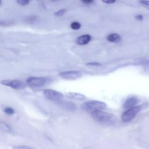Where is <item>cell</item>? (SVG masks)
<instances>
[{
	"label": "cell",
	"mask_w": 149,
	"mask_h": 149,
	"mask_svg": "<svg viewBox=\"0 0 149 149\" xmlns=\"http://www.w3.org/2000/svg\"><path fill=\"white\" fill-rule=\"evenodd\" d=\"M141 106L133 107L130 109H127L122 115V120L124 122H127L132 120L137 113L140 111Z\"/></svg>",
	"instance_id": "obj_3"
},
{
	"label": "cell",
	"mask_w": 149,
	"mask_h": 149,
	"mask_svg": "<svg viewBox=\"0 0 149 149\" xmlns=\"http://www.w3.org/2000/svg\"><path fill=\"white\" fill-rule=\"evenodd\" d=\"M44 96L48 100L54 101H58L63 97V95L55 90L47 89L44 91Z\"/></svg>",
	"instance_id": "obj_6"
},
{
	"label": "cell",
	"mask_w": 149,
	"mask_h": 149,
	"mask_svg": "<svg viewBox=\"0 0 149 149\" xmlns=\"http://www.w3.org/2000/svg\"><path fill=\"white\" fill-rule=\"evenodd\" d=\"M103 2L107 3H113L115 2V1H103Z\"/></svg>",
	"instance_id": "obj_21"
},
{
	"label": "cell",
	"mask_w": 149,
	"mask_h": 149,
	"mask_svg": "<svg viewBox=\"0 0 149 149\" xmlns=\"http://www.w3.org/2000/svg\"><path fill=\"white\" fill-rule=\"evenodd\" d=\"M59 105L68 110H71V111H73L74 109H76V106L74 104L72 103V102H69V101H59Z\"/></svg>",
	"instance_id": "obj_9"
},
{
	"label": "cell",
	"mask_w": 149,
	"mask_h": 149,
	"mask_svg": "<svg viewBox=\"0 0 149 149\" xmlns=\"http://www.w3.org/2000/svg\"><path fill=\"white\" fill-rule=\"evenodd\" d=\"M1 1H0V5H1Z\"/></svg>",
	"instance_id": "obj_23"
},
{
	"label": "cell",
	"mask_w": 149,
	"mask_h": 149,
	"mask_svg": "<svg viewBox=\"0 0 149 149\" xmlns=\"http://www.w3.org/2000/svg\"><path fill=\"white\" fill-rule=\"evenodd\" d=\"M69 95L72 97H73L74 98H77V99H79V100H83L85 98V97L80 94L79 93H69Z\"/></svg>",
	"instance_id": "obj_13"
},
{
	"label": "cell",
	"mask_w": 149,
	"mask_h": 149,
	"mask_svg": "<svg viewBox=\"0 0 149 149\" xmlns=\"http://www.w3.org/2000/svg\"><path fill=\"white\" fill-rule=\"evenodd\" d=\"M88 65H91V66H101V65L99 63H95V62H91V63H87Z\"/></svg>",
	"instance_id": "obj_19"
},
{
	"label": "cell",
	"mask_w": 149,
	"mask_h": 149,
	"mask_svg": "<svg viewBox=\"0 0 149 149\" xmlns=\"http://www.w3.org/2000/svg\"><path fill=\"white\" fill-rule=\"evenodd\" d=\"M4 112L8 115H12L15 113L14 109L10 107H6L4 109Z\"/></svg>",
	"instance_id": "obj_15"
},
{
	"label": "cell",
	"mask_w": 149,
	"mask_h": 149,
	"mask_svg": "<svg viewBox=\"0 0 149 149\" xmlns=\"http://www.w3.org/2000/svg\"><path fill=\"white\" fill-rule=\"evenodd\" d=\"M138 100L136 97H130L127 98L126 101L123 104V108L126 109H130L133 107H134L135 105L137 103Z\"/></svg>",
	"instance_id": "obj_8"
},
{
	"label": "cell",
	"mask_w": 149,
	"mask_h": 149,
	"mask_svg": "<svg viewBox=\"0 0 149 149\" xmlns=\"http://www.w3.org/2000/svg\"><path fill=\"white\" fill-rule=\"evenodd\" d=\"M59 76L66 79H76L81 76V73L78 71H65L59 73Z\"/></svg>",
	"instance_id": "obj_7"
},
{
	"label": "cell",
	"mask_w": 149,
	"mask_h": 149,
	"mask_svg": "<svg viewBox=\"0 0 149 149\" xmlns=\"http://www.w3.org/2000/svg\"><path fill=\"white\" fill-rule=\"evenodd\" d=\"M135 18L137 19V20H141L142 19H143V16L142 15H137V16H136V17H135Z\"/></svg>",
	"instance_id": "obj_20"
},
{
	"label": "cell",
	"mask_w": 149,
	"mask_h": 149,
	"mask_svg": "<svg viewBox=\"0 0 149 149\" xmlns=\"http://www.w3.org/2000/svg\"><path fill=\"white\" fill-rule=\"evenodd\" d=\"M107 38L109 41L113 42H117L121 40V37L119 34L117 33H113L109 35Z\"/></svg>",
	"instance_id": "obj_11"
},
{
	"label": "cell",
	"mask_w": 149,
	"mask_h": 149,
	"mask_svg": "<svg viewBox=\"0 0 149 149\" xmlns=\"http://www.w3.org/2000/svg\"><path fill=\"white\" fill-rule=\"evenodd\" d=\"M140 2L142 4H143L144 5L149 6V1H141Z\"/></svg>",
	"instance_id": "obj_18"
},
{
	"label": "cell",
	"mask_w": 149,
	"mask_h": 149,
	"mask_svg": "<svg viewBox=\"0 0 149 149\" xmlns=\"http://www.w3.org/2000/svg\"><path fill=\"white\" fill-rule=\"evenodd\" d=\"M1 83L14 89H22L26 86L24 82L19 80H4L1 81Z\"/></svg>",
	"instance_id": "obj_4"
},
{
	"label": "cell",
	"mask_w": 149,
	"mask_h": 149,
	"mask_svg": "<svg viewBox=\"0 0 149 149\" xmlns=\"http://www.w3.org/2000/svg\"><path fill=\"white\" fill-rule=\"evenodd\" d=\"M82 2H84V3H90L93 2V1L90 0V1H83Z\"/></svg>",
	"instance_id": "obj_22"
},
{
	"label": "cell",
	"mask_w": 149,
	"mask_h": 149,
	"mask_svg": "<svg viewBox=\"0 0 149 149\" xmlns=\"http://www.w3.org/2000/svg\"><path fill=\"white\" fill-rule=\"evenodd\" d=\"M16 2L21 5H26L29 3V1L27 0H19L17 1Z\"/></svg>",
	"instance_id": "obj_17"
},
{
	"label": "cell",
	"mask_w": 149,
	"mask_h": 149,
	"mask_svg": "<svg viewBox=\"0 0 149 149\" xmlns=\"http://www.w3.org/2000/svg\"><path fill=\"white\" fill-rule=\"evenodd\" d=\"M92 118L96 121L100 122H105L110 120L113 115L109 113L103 112L101 110H96L91 112Z\"/></svg>",
	"instance_id": "obj_2"
},
{
	"label": "cell",
	"mask_w": 149,
	"mask_h": 149,
	"mask_svg": "<svg viewBox=\"0 0 149 149\" xmlns=\"http://www.w3.org/2000/svg\"><path fill=\"white\" fill-rule=\"evenodd\" d=\"M70 27L73 30H78V29H79L80 28L81 25H80V24L79 22H74L72 23V24L70 25Z\"/></svg>",
	"instance_id": "obj_14"
},
{
	"label": "cell",
	"mask_w": 149,
	"mask_h": 149,
	"mask_svg": "<svg viewBox=\"0 0 149 149\" xmlns=\"http://www.w3.org/2000/svg\"><path fill=\"white\" fill-rule=\"evenodd\" d=\"M27 84L33 87H41L46 83V79L41 77H31L27 80Z\"/></svg>",
	"instance_id": "obj_5"
},
{
	"label": "cell",
	"mask_w": 149,
	"mask_h": 149,
	"mask_svg": "<svg viewBox=\"0 0 149 149\" xmlns=\"http://www.w3.org/2000/svg\"><path fill=\"white\" fill-rule=\"evenodd\" d=\"M107 107L106 104L103 102L99 101H95L92 100L90 101H87L84 103L81 107L82 108L87 111H94L96 110H100L105 108Z\"/></svg>",
	"instance_id": "obj_1"
},
{
	"label": "cell",
	"mask_w": 149,
	"mask_h": 149,
	"mask_svg": "<svg viewBox=\"0 0 149 149\" xmlns=\"http://www.w3.org/2000/svg\"><path fill=\"white\" fill-rule=\"evenodd\" d=\"M65 12H66L65 9H61L59 11L55 13V15L56 16H61L63 15L65 13Z\"/></svg>",
	"instance_id": "obj_16"
},
{
	"label": "cell",
	"mask_w": 149,
	"mask_h": 149,
	"mask_svg": "<svg viewBox=\"0 0 149 149\" xmlns=\"http://www.w3.org/2000/svg\"><path fill=\"white\" fill-rule=\"evenodd\" d=\"M0 130L5 132H9L11 130L10 127L4 122H0Z\"/></svg>",
	"instance_id": "obj_12"
},
{
	"label": "cell",
	"mask_w": 149,
	"mask_h": 149,
	"mask_svg": "<svg viewBox=\"0 0 149 149\" xmlns=\"http://www.w3.org/2000/svg\"><path fill=\"white\" fill-rule=\"evenodd\" d=\"M91 40V36L88 34L80 36L77 40V42L79 45H84L87 44Z\"/></svg>",
	"instance_id": "obj_10"
}]
</instances>
